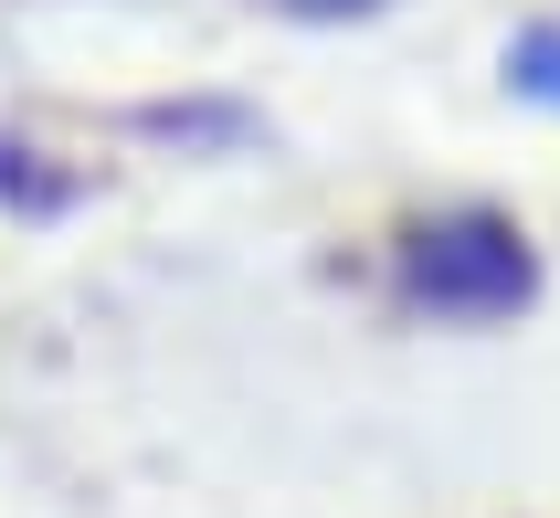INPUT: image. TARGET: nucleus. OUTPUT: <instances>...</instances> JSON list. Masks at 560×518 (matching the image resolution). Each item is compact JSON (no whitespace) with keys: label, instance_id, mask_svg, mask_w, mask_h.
<instances>
[{"label":"nucleus","instance_id":"nucleus-1","mask_svg":"<svg viewBox=\"0 0 560 518\" xmlns=\"http://www.w3.org/2000/svg\"><path fill=\"white\" fill-rule=\"evenodd\" d=\"M402 286L423 307H444V318H508V307H529L539 265L498 212H455V222H423L402 244Z\"/></svg>","mask_w":560,"mask_h":518},{"label":"nucleus","instance_id":"nucleus-2","mask_svg":"<svg viewBox=\"0 0 560 518\" xmlns=\"http://www.w3.org/2000/svg\"><path fill=\"white\" fill-rule=\"evenodd\" d=\"M508 85L539 95V106H560V22H539V32H518V43H508Z\"/></svg>","mask_w":560,"mask_h":518},{"label":"nucleus","instance_id":"nucleus-3","mask_svg":"<svg viewBox=\"0 0 560 518\" xmlns=\"http://www.w3.org/2000/svg\"><path fill=\"white\" fill-rule=\"evenodd\" d=\"M285 11H307V22H339V11H381V0H285Z\"/></svg>","mask_w":560,"mask_h":518}]
</instances>
